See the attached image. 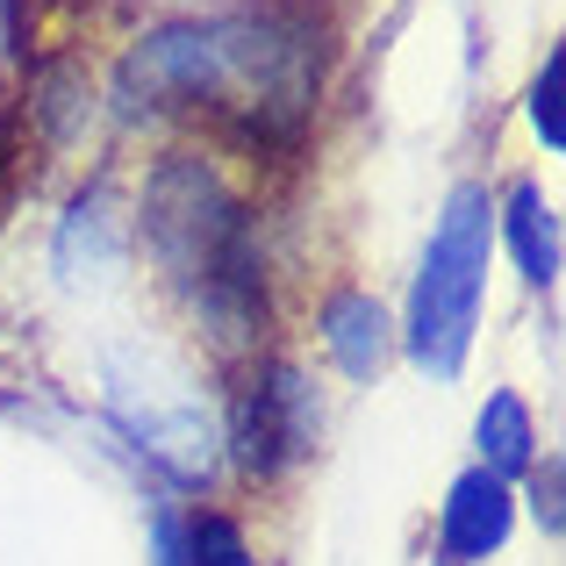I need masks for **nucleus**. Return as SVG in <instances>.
<instances>
[{"label": "nucleus", "mask_w": 566, "mask_h": 566, "mask_svg": "<svg viewBox=\"0 0 566 566\" xmlns=\"http://www.w3.org/2000/svg\"><path fill=\"white\" fill-rule=\"evenodd\" d=\"M323 72H331L323 0H265L151 29L144 43H129L115 94L151 115H193L251 158H287L308 137Z\"/></svg>", "instance_id": "obj_1"}, {"label": "nucleus", "mask_w": 566, "mask_h": 566, "mask_svg": "<svg viewBox=\"0 0 566 566\" xmlns=\"http://www.w3.org/2000/svg\"><path fill=\"white\" fill-rule=\"evenodd\" d=\"M144 237H151L166 280L180 302L222 345L265 331V265H259V230L251 208L222 187L208 158H166L144 187Z\"/></svg>", "instance_id": "obj_2"}, {"label": "nucleus", "mask_w": 566, "mask_h": 566, "mask_svg": "<svg viewBox=\"0 0 566 566\" xmlns=\"http://www.w3.org/2000/svg\"><path fill=\"white\" fill-rule=\"evenodd\" d=\"M488 244H495V201L481 187H459L444 208L438 237L423 251L409 302V352L430 374H459L473 345V316H481V280H488Z\"/></svg>", "instance_id": "obj_3"}, {"label": "nucleus", "mask_w": 566, "mask_h": 566, "mask_svg": "<svg viewBox=\"0 0 566 566\" xmlns=\"http://www.w3.org/2000/svg\"><path fill=\"white\" fill-rule=\"evenodd\" d=\"M316 395H308V380L294 374V366H259L251 387L237 395V467L259 473V481H273V473H287L294 459L316 444Z\"/></svg>", "instance_id": "obj_4"}, {"label": "nucleus", "mask_w": 566, "mask_h": 566, "mask_svg": "<svg viewBox=\"0 0 566 566\" xmlns=\"http://www.w3.org/2000/svg\"><path fill=\"white\" fill-rule=\"evenodd\" d=\"M502 538H510V481H495L488 467L459 473L452 495H444V516H438V553L452 566H473Z\"/></svg>", "instance_id": "obj_5"}, {"label": "nucleus", "mask_w": 566, "mask_h": 566, "mask_svg": "<svg viewBox=\"0 0 566 566\" xmlns=\"http://www.w3.org/2000/svg\"><path fill=\"white\" fill-rule=\"evenodd\" d=\"M323 345H331V359L345 366V374H374L387 359V345H395V323H387V308L374 294H331V308H323Z\"/></svg>", "instance_id": "obj_6"}, {"label": "nucleus", "mask_w": 566, "mask_h": 566, "mask_svg": "<svg viewBox=\"0 0 566 566\" xmlns=\"http://www.w3.org/2000/svg\"><path fill=\"white\" fill-rule=\"evenodd\" d=\"M502 237H510V251H516L531 287H553L559 280V230H553V208L538 201V187H510V201H502Z\"/></svg>", "instance_id": "obj_7"}, {"label": "nucleus", "mask_w": 566, "mask_h": 566, "mask_svg": "<svg viewBox=\"0 0 566 566\" xmlns=\"http://www.w3.org/2000/svg\"><path fill=\"white\" fill-rule=\"evenodd\" d=\"M531 416H524V401L516 395H488V409H481V467L495 473V481H510V473H524L531 467Z\"/></svg>", "instance_id": "obj_8"}, {"label": "nucleus", "mask_w": 566, "mask_h": 566, "mask_svg": "<svg viewBox=\"0 0 566 566\" xmlns=\"http://www.w3.org/2000/svg\"><path fill=\"white\" fill-rule=\"evenodd\" d=\"M187 566H251L244 531H237L230 516L201 510V516H193V531H187Z\"/></svg>", "instance_id": "obj_9"}, {"label": "nucleus", "mask_w": 566, "mask_h": 566, "mask_svg": "<svg viewBox=\"0 0 566 566\" xmlns=\"http://www.w3.org/2000/svg\"><path fill=\"white\" fill-rule=\"evenodd\" d=\"M559 86H566V51H545V72H538V94H531V115H538L545 144H566V123H559Z\"/></svg>", "instance_id": "obj_10"}, {"label": "nucleus", "mask_w": 566, "mask_h": 566, "mask_svg": "<svg viewBox=\"0 0 566 566\" xmlns=\"http://www.w3.org/2000/svg\"><path fill=\"white\" fill-rule=\"evenodd\" d=\"M538 516H545V531H559V467L538 473Z\"/></svg>", "instance_id": "obj_11"}]
</instances>
